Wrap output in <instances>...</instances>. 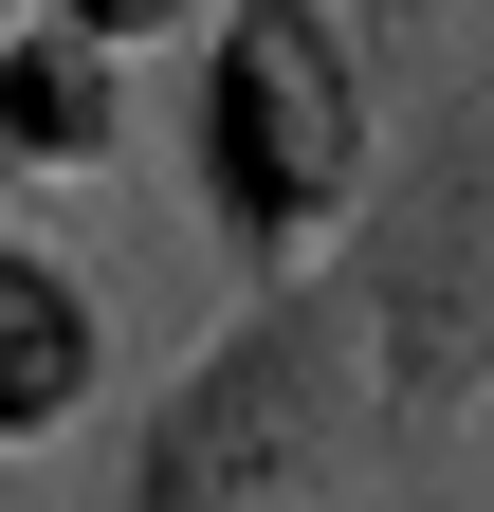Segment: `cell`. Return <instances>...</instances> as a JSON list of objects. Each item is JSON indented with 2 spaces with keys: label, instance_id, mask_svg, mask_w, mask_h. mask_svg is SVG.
<instances>
[{
  "label": "cell",
  "instance_id": "obj_1",
  "mask_svg": "<svg viewBox=\"0 0 494 512\" xmlns=\"http://www.w3.org/2000/svg\"><path fill=\"white\" fill-rule=\"evenodd\" d=\"M183 183H202V238L238 256V293L312 275L366 220V183H385V55H366L348 0H202Z\"/></svg>",
  "mask_w": 494,
  "mask_h": 512
},
{
  "label": "cell",
  "instance_id": "obj_5",
  "mask_svg": "<svg viewBox=\"0 0 494 512\" xmlns=\"http://www.w3.org/2000/svg\"><path fill=\"white\" fill-rule=\"evenodd\" d=\"M129 110H147L129 55H92V37H55V19L0 0V183H74V165H110V147H129Z\"/></svg>",
  "mask_w": 494,
  "mask_h": 512
},
{
  "label": "cell",
  "instance_id": "obj_7",
  "mask_svg": "<svg viewBox=\"0 0 494 512\" xmlns=\"http://www.w3.org/2000/svg\"><path fill=\"white\" fill-rule=\"evenodd\" d=\"M348 19H366V37H403V19H458V0H348Z\"/></svg>",
  "mask_w": 494,
  "mask_h": 512
},
{
  "label": "cell",
  "instance_id": "obj_4",
  "mask_svg": "<svg viewBox=\"0 0 494 512\" xmlns=\"http://www.w3.org/2000/svg\"><path fill=\"white\" fill-rule=\"evenodd\" d=\"M92 403H110V293H92L37 220H0V458L74 439Z\"/></svg>",
  "mask_w": 494,
  "mask_h": 512
},
{
  "label": "cell",
  "instance_id": "obj_2",
  "mask_svg": "<svg viewBox=\"0 0 494 512\" xmlns=\"http://www.w3.org/2000/svg\"><path fill=\"white\" fill-rule=\"evenodd\" d=\"M366 330H348V275L238 293V330L129 421V512H366Z\"/></svg>",
  "mask_w": 494,
  "mask_h": 512
},
{
  "label": "cell",
  "instance_id": "obj_3",
  "mask_svg": "<svg viewBox=\"0 0 494 512\" xmlns=\"http://www.w3.org/2000/svg\"><path fill=\"white\" fill-rule=\"evenodd\" d=\"M348 330H366V421L440 439L494 421V92H440L403 128V165L366 183V220L330 238Z\"/></svg>",
  "mask_w": 494,
  "mask_h": 512
},
{
  "label": "cell",
  "instance_id": "obj_6",
  "mask_svg": "<svg viewBox=\"0 0 494 512\" xmlns=\"http://www.w3.org/2000/svg\"><path fill=\"white\" fill-rule=\"evenodd\" d=\"M19 19H55V37H92V55L147 74V37H202V0H19Z\"/></svg>",
  "mask_w": 494,
  "mask_h": 512
}]
</instances>
